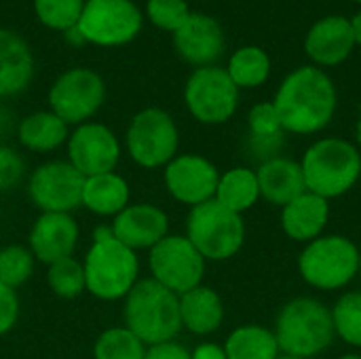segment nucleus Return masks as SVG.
Here are the masks:
<instances>
[{
  "instance_id": "nucleus-1",
  "label": "nucleus",
  "mask_w": 361,
  "mask_h": 359,
  "mask_svg": "<svg viewBox=\"0 0 361 359\" xmlns=\"http://www.w3.org/2000/svg\"><path fill=\"white\" fill-rule=\"evenodd\" d=\"M336 102L338 97L332 78L317 66H302L283 78L273 106L283 131L311 135L330 125Z\"/></svg>"
},
{
  "instance_id": "nucleus-2",
  "label": "nucleus",
  "mask_w": 361,
  "mask_h": 359,
  "mask_svg": "<svg viewBox=\"0 0 361 359\" xmlns=\"http://www.w3.org/2000/svg\"><path fill=\"white\" fill-rule=\"evenodd\" d=\"M87 292L102 303L123 300L140 277V256L121 243L110 226H97L82 258Z\"/></svg>"
},
{
  "instance_id": "nucleus-3",
  "label": "nucleus",
  "mask_w": 361,
  "mask_h": 359,
  "mask_svg": "<svg viewBox=\"0 0 361 359\" xmlns=\"http://www.w3.org/2000/svg\"><path fill=\"white\" fill-rule=\"evenodd\" d=\"M123 326L146 347L176 341L182 332L180 296L150 277L140 279L123 298Z\"/></svg>"
},
{
  "instance_id": "nucleus-4",
  "label": "nucleus",
  "mask_w": 361,
  "mask_h": 359,
  "mask_svg": "<svg viewBox=\"0 0 361 359\" xmlns=\"http://www.w3.org/2000/svg\"><path fill=\"white\" fill-rule=\"evenodd\" d=\"M281 355L311 359L322 355L336 339L332 311L317 298L298 296L283 305L275 322Z\"/></svg>"
},
{
  "instance_id": "nucleus-5",
  "label": "nucleus",
  "mask_w": 361,
  "mask_h": 359,
  "mask_svg": "<svg viewBox=\"0 0 361 359\" xmlns=\"http://www.w3.org/2000/svg\"><path fill=\"white\" fill-rule=\"evenodd\" d=\"M307 190L324 199L347 195L361 178V152L343 138H324L307 148L300 161Z\"/></svg>"
},
{
  "instance_id": "nucleus-6",
  "label": "nucleus",
  "mask_w": 361,
  "mask_h": 359,
  "mask_svg": "<svg viewBox=\"0 0 361 359\" xmlns=\"http://www.w3.org/2000/svg\"><path fill=\"white\" fill-rule=\"evenodd\" d=\"M180 129L173 116L157 106L142 108L127 125L123 150L142 169H163L180 152Z\"/></svg>"
},
{
  "instance_id": "nucleus-7",
  "label": "nucleus",
  "mask_w": 361,
  "mask_h": 359,
  "mask_svg": "<svg viewBox=\"0 0 361 359\" xmlns=\"http://www.w3.org/2000/svg\"><path fill=\"white\" fill-rule=\"evenodd\" d=\"M184 235L205 260L224 262L241 252L245 243V222L243 216L212 199L188 209Z\"/></svg>"
},
{
  "instance_id": "nucleus-8",
  "label": "nucleus",
  "mask_w": 361,
  "mask_h": 359,
  "mask_svg": "<svg viewBox=\"0 0 361 359\" xmlns=\"http://www.w3.org/2000/svg\"><path fill=\"white\" fill-rule=\"evenodd\" d=\"M300 277L315 290H341L360 275V248L343 235H322L298 256Z\"/></svg>"
},
{
  "instance_id": "nucleus-9",
  "label": "nucleus",
  "mask_w": 361,
  "mask_h": 359,
  "mask_svg": "<svg viewBox=\"0 0 361 359\" xmlns=\"http://www.w3.org/2000/svg\"><path fill=\"white\" fill-rule=\"evenodd\" d=\"M144 25V11L133 0H85L76 32L82 42L116 49L133 42Z\"/></svg>"
},
{
  "instance_id": "nucleus-10",
  "label": "nucleus",
  "mask_w": 361,
  "mask_h": 359,
  "mask_svg": "<svg viewBox=\"0 0 361 359\" xmlns=\"http://www.w3.org/2000/svg\"><path fill=\"white\" fill-rule=\"evenodd\" d=\"M49 110L68 127L93 121L106 102V80L91 68H70L61 72L47 95Z\"/></svg>"
},
{
  "instance_id": "nucleus-11",
  "label": "nucleus",
  "mask_w": 361,
  "mask_h": 359,
  "mask_svg": "<svg viewBox=\"0 0 361 359\" xmlns=\"http://www.w3.org/2000/svg\"><path fill=\"white\" fill-rule=\"evenodd\" d=\"M184 104L190 116L203 125H222L233 118L239 106V87L226 68H195L184 85Z\"/></svg>"
},
{
  "instance_id": "nucleus-12",
  "label": "nucleus",
  "mask_w": 361,
  "mask_h": 359,
  "mask_svg": "<svg viewBox=\"0 0 361 359\" xmlns=\"http://www.w3.org/2000/svg\"><path fill=\"white\" fill-rule=\"evenodd\" d=\"M207 260L186 239V235H167L148 252L150 279L182 296L203 284Z\"/></svg>"
},
{
  "instance_id": "nucleus-13",
  "label": "nucleus",
  "mask_w": 361,
  "mask_h": 359,
  "mask_svg": "<svg viewBox=\"0 0 361 359\" xmlns=\"http://www.w3.org/2000/svg\"><path fill=\"white\" fill-rule=\"evenodd\" d=\"M82 184L85 178L66 159H53L30 171L25 193L40 214H72L80 207Z\"/></svg>"
},
{
  "instance_id": "nucleus-14",
  "label": "nucleus",
  "mask_w": 361,
  "mask_h": 359,
  "mask_svg": "<svg viewBox=\"0 0 361 359\" xmlns=\"http://www.w3.org/2000/svg\"><path fill=\"white\" fill-rule=\"evenodd\" d=\"M66 152V161L82 178H89L116 171L123 157V144L108 125L89 121L70 131Z\"/></svg>"
},
{
  "instance_id": "nucleus-15",
  "label": "nucleus",
  "mask_w": 361,
  "mask_h": 359,
  "mask_svg": "<svg viewBox=\"0 0 361 359\" xmlns=\"http://www.w3.org/2000/svg\"><path fill=\"white\" fill-rule=\"evenodd\" d=\"M220 171L203 154L184 152L163 167V186L167 195L188 207H197L216 197Z\"/></svg>"
},
{
  "instance_id": "nucleus-16",
  "label": "nucleus",
  "mask_w": 361,
  "mask_h": 359,
  "mask_svg": "<svg viewBox=\"0 0 361 359\" xmlns=\"http://www.w3.org/2000/svg\"><path fill=\"white\" fill-rule=\"evenodd\" d=\"M114 237L133 252H150L169 235V216L154 203H129L110 224Z\"/></svg>"
},
{
  "instance_id": "nucleus-17",
  "label": "nucleus",
  "mask_w": 361,
  "mask_h": 359,
  "mask_svg": "<svg viewBox=\"0 0 361 359\" xmlns=\"http://www.w3.org/2000/svg\"><path fill=\"white\" fill-rule=\"evenodd\" d=\"M78 239L80 226L72 214H40L27 233V248L36 262L49 267L74 256Z\"/></svg>"
},
{
  "instance_id": "nucleus-18",
  "label": "nucleus",
  "mask_w": 361,
  "mask_h": 359,
  "mask_svg": "<svg viewBox=\"0 0 361 359\" xmlns=\"http://www.w3.org/2000/svg\"><path fill=\"white\" fill-rule=\"evenodd\" d=\"M176 53L195 68L216 66L224 53V32L218 19L205 13H190V17L173 32Z\"/></svg>"
},
{
  "instance_id": "nucleus-19",
  "label": "nucleus",
  "mask_w": 361,
  "mask_h": 359,
  "mask_svg": "<svg viewBox=\"0 0 361 359\" xmlns=\"http://www.w3.org/2000/svg\"><path fill=\"white\" fill-rule=\"evenodd\" d=\"M353 49L355 38L351 21L343 15H330L315 21L305 38V51L317 68H332L347 61Z\"/></svg>"
},
{
  "instance_id": "nucleus-20",
  "label": "nucleus",
  "mask_w": 361,
  "mask_h": 359,
  "mask_svg": "<svg viewBox=\"0 0 361 359\" xmlns=\"http://www.w3.org/2000/svg\"><path fill=\"white\" fill-rule=\"evenodd\" d=\"M36 61L25 38L0 28V97L21 95L34 80Z\"/></svg>"
},
{
  "instance_id": "nucleus-21",
  "label": "nucleus",
  "mask_w": 361,
  "mask_h": 359,
  "mask_svg": "<svg viewBox=\"0 0 361 359\" xmlns=\"http://www.w3.org/2000/svg\"><path fill=\"white\" fill-rule=\"evenodd\" d=\"M256 178H258L260 197L277 207H286L290 201L307 193L300 163L286 157L267 159L256 169Z\"/></svg>"
},
{
  "instance_id": "nucleus-22",
  "label": "nucleus",
  "mask_w": 361,
  "mask_h": 359,
  "mask_svg": "<svg viewBox=\"0 0 361 359\" xmlns=\"http://www.w3.org/2000/svg\"><path fill=\"white\" fill-rule=\"evenodd\" d=\"M330 220V201L313 195L302 193L286 207H281V229L283 233L300 243H311L313 239L322 237L326 224Z\"/></svg>"
},
{
  "instance_id": "nucleus-23",
  "label": "nucleus",
  "mask_w": 361,
  "mask_h": 359,
  "mask_svg": "<svg viewBox=\"0 0 361 359\" xmlns=\"http://www.w3.org/2000/svg\"><path fill=\"white\" fill-rule=\"evenodd\" d=\"M182 330L195 336H209L222 328L224 303L220 294L209 286H197L180 296Z\"/></svg>"
},
{
  "instance_id": "nucleus-24",
  "label": "nucleus",
  "mask_w": 361,
  "mask_h": 359,
  "mask_svg": "<svg viewBox=\"0 0 361 359\" xmlns=\"http://www.w3.org/2000/svg\"><path fill=\"white\" fill-rule=\"evenodd\" d=\"M131 203V186L118 171L85 178L80 207L99 218H114Z\"/></svg>"
},
{
  "instance_id": "nucleus-25",
  "label": "nucleus",
  "mask_w": 361,
  "mask_h": 359,
  "mask_svg": "<svg viewBox=\"0 0 361 359\" xmlns=\"http://www.w3.org/2000/svg\"><path fill=\"white\" fill-rule=\"evenodd\" d=\"M70 127L51 110H38L23 116L17 125V142L34 154H49L66 146Z\"/></svg>"
},
{
  "instance_id": "nucleus-26",
  "label": "nucleus",
  "mask_w": 361,
  "mask_h": 359,
  "mask_svg": "<svg viewBox=\"0 0 361 359\" xmlns=\"http://www.w3.org/2000/svg\"><path fill=\"white\" fill-rule=\"evenodd\" d=\"M214 199L220 205H224L226 209L243 216L260 199V188H258L256 171L247 169V167H233V169L220 174Z\"/></svg>"
},
{
  "instance_id": "nucleus-27",
  "label": "nucleus",
  "mask_w": 361,
  "mask_h": 359,
  "mask_svg": "<svg viewBox=\"0 0 361 359\" xmlns=\"http://www.w3.org/2000/svg\"><path fill=\"white\" fill-rule=\"evenodd\" d=\"M222 347L226 359H277L281 355L275 332L256 324L235 328Z\"/></svg>"
},
{
  "instance_id": "nucleus-28",
  "label": "nucleus",
  "mask_w": 361,
  "mask_h": 359,
  "mask_svg": "<svg viewBox=\"0 0 361 359\" xmlns=\"http://www.w3.org/2000/svg\"><path fill=\"white\" fill-rule=\"evenodd\" d=\"M226 72L239 89H256L271 74V57L264 49L245 44L231 55Z\"/></svg>"
},
{
  "instance_id": "nucleus-29",
  "label": "nucleus",
  "mask_w": 361,
  "mask_h": 359,
  "mask_svg": "<svg viewBox=\"0 0 361 359\" xmlns=\"http://www.w3.org/2000/svg\"><path fill=\"white\" fill-rule=\"evenodd\" d=\"M148 347L127 328L112 326L93 343V359H144Z\"/></svg>"
},
{
  "instance_id": "nucleus-30",
  "label": "nucleus",
  "mask_w": 361,
  "mask_h": 359,
  "mask_svg": "<svg viewBox=\"0 0 361 359\" xmlns=\"http://www.w3.org/2000/svg\"><path fill=\"white\" fill-rule=\"evenodd\" d=\"M47 286L57 298H63V300H74L80 294H85L87 286H85L82 260L70 256V258L49 264L47 267Z\"/></svg>"
},
{
  "instance_id": "nucleus-31",
  "label": "nucleus",
  "mask_w": 361,
  "mask_h": 359,
  "mask_svg": "<svg viewBox=\"0 0 361 359\" xmlns=\"http://www.w3.org/2000/svg\"><path fill=\"white\" fill-rule=\"evenodd\" d=\"M36 269V258L27 245L11 243L0 248V284L11 290L25 286Z\"/></svg>"
},
{
  "instance_id": "nucleus-32",
  "label": "nucleus",
  "mask_w": 361,
  "mask_h": 359,
  "mask_svg": "<svg viewBox=\"0 0 361 359\" xmlns=\"http://www.w3.org/2000/svg\"><path fill=\"white\" fill-rule=\"evenodd\" d=\"M330 311L336 336L347 345L361 349V292L343 294Z\"/></svg>"
},
{
  "instance_id": "nucleus-33",
  "label": "nucleus",
  "mask_w": 361,
  "mask_h": 359,
  "mask_svg": "<svg viewBox=\"0 0 361 359\" xmlns=\"http://www.w3.org/2000/svg\"><path fill=\"white\" fill-rule=\"evenodd\" d=\"M36 19L55 32H70L76 28L85 0H32Z\"/></svg>"
},
{
  "instance_id": "nucleus-34",
  "label": "nucleus",
  "mask_w": 361,
  "mask_h": 359,
  "mask_svg": "<svg viewBox=\"0 0 361 359\" xmlns=\"http://www.w3.org/2000/svg\"><path fill=\"white\" fill-rule=\"evenodd\" d=\"M190 13L186 0H148L144 8V15L154 28L171 34L190 17Z\"/></svg>"
},
{
  "instance_id": "nucleus-35",
  "label": "nucleus",
  "mask_w": 361,
  "mask_h": 359,
  "mask_svg": "<svg viewBox=\"0 0 361 359\" xmlns=\"http://www.w3.org/2000/svg\"><path fill=\"white\" fill-rule=\"evenodd\" d=\"M247 125H250L252 135H254L256 140H271V138H277V135L283 131L281 121H279V114H277L273 102L256 104V106L250 110Z\"/></svg>"
},
{
  "instance_id": "nucleus-36",
  "label": "nucleus",
  "mask_w": 361,
  "mask_h": 359,
  "mask_svg": "<svg viewBox=\"0 0 361 359\" xmlns=\"http://www.w3.org/2000/svg\"><path fill=\"white\" fill-rule=\"evenodd\" d=\"M27 167L19 150L8 144H0V193H8L21 184Z\"/></svg>"
},
{
  "instance_id": "nucleus-37",
  "label": "nucleus",
  "mask_w": 361,
  "mask_h": 359,
  "mask_svg": "<svg viewBox=\"0 0 361 359\" xmlns=\"http://www.w3.org/2000/svg\"><path fill=\"white\" fill-rule=\"evenodd\" d=\"M19 313H21V305H19L17 290H11L4 284H0V339L6 336L17 326Z\"/></svg>"
},
{
  "instance_id": "nucleus-38",
  "label": "nucleus",
  "mask_w": 361,
  "mask_h": 359,
  "mask_svg": "<svg viewBox=\"0 0 361 359\" xmlns=\"http://www.w3.org/2000/svg\"><path fill=\"white\" fill-rule=\"evenodd\" d=\"M144 359H192L190 351L180 345L178 341H169V343H161L154 347H148L146 358Z\"/></svg>"
},
{
  "instance_id": "nucleus-39",
  "label": "nucleus",
  "mask_w": 361,
  "mask_h": 359,
  "mask_svg": "<svg viewBox=\"0 0 361 359\" xmlns=\"http://www.w3.org/2000/svg\"><path fill=\"white\" fill-rule=\"evenodd\" d=\"M192 359H226V351L222 345L216 343H201L190 351Z\"/></svg>"
},
{
  "instance_id": "nucleus-40",
  "label": "nucleus",
  "mask_w": 361,
  "mask_h": 359,
  "mask_svg": "<svg viewBox=\"0 0 361 359\" xmlns=\"http://www.w3.org/2000/svg\"><path fill=\"white\" fill-rule=\"evenodd\" d=\"M349 21H351V32H353V38H355V47L357 44L361 47V11L357 15H353Z\"/></svg>"
},
{
  "instance_id": "nucleus-41",
  "label": "nucleus",
  "mask_w": 361,
  "mask_h": 359,
  "mask_svg": "<svg viewBox=\"0 0 361 359\" xmlns=\"http://www.w3.org/2000/svg\"><path fill=\"white\" fill-rule=\"evenodd\" d=\"M338 359H361V355H355V353H351V355H343V358Z\"/></svg>"
},
{
  "instance_id": "nucleus-42",
  "label": "nucleus",
  "mask_w": 361,
  "mask_h": 359,
  "mask_svg": "<svg viewBox=\"0 0 361 359\" xmlns=\"http://www.w3.org/2000/svg\"><path fill=\"white\" fill-rule=\"evenodd\" d=\"M277 359H300V358H292V355H279Z\"/></svg>"
},
{
  "instance_id": "nucleus-43",
  "label": "nucleus",
  "mask_w": 361,
  "mask_h": 359,
  "mask_svg": "<svg viewBox=\"0 0 361 359\" xmlns=\"http://www.w3.org/2000/svg\"><path fill=\"white\" fill-rule=\"evenodd\" d=\"M360 277H361V250H360Z\"/></svg>"
},
{
  "instance_id": "nucleus-44",
  "label": "nucleus",
  "mask_w": 361,
  "mask_h": 359,
  "mask_svg": "<svg viewBox=\"0 0 361 359\" xmlns=\"http://www.w3.org/2000/svg\"><path fill=\"white\" fill-rule=\"evenodd\" d=\"M355 2H360V4H361V0H355Z\"/></svg>"
}]
</instances>
